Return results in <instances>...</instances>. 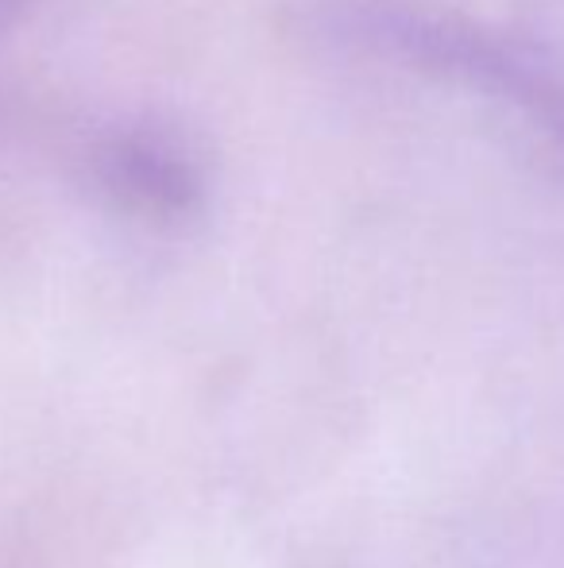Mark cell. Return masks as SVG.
I'll use <instances>...</instances> for the list:
<instances>
[]
</instances>
